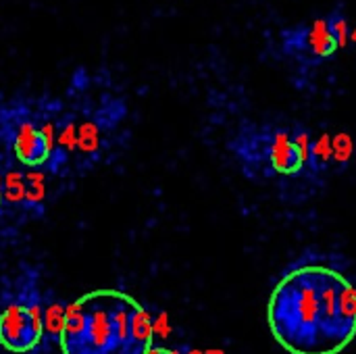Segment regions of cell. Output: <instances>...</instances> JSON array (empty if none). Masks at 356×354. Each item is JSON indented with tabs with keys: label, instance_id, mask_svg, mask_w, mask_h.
Instances as JSON below:
<instances>
[{
	"label": "cell",
	"instance_id": "cell-11",
	"mask_svg": "<svg viewBox=\"0 0 356 354\" xmlns=\"http://www.w3.org/2000/svg\"><path fill=\"white\" fill-rule=\"evenodd\" d=\"M338 311L344 328L350 336L356 334V286L350 280H342L340 292H338Z\"/></svg>",
	"mask_w": 356,
	"mask_h": 354
},
{
	"label": "cell",
	"instance_id": "cell-3",
	"mask_svg": "<svg viewBox=\"0 0 356 354\" xmlns=\"http://www.w3.org/2000/svg\"><path fill=\"white\" fill-rule=\"evenodd\" d=\"M325 267L300 265L284 275L269 300V323L275 338L294 354H323L321 282Z\"/></svg>",
	"mask_w": 356,
	"mask_h": 354
},
{
	"label": "cell",
	"instance_id": "cell-14",
	"mask_svg": "<svg viewBox=\"0 0 356 354\" xmlns=\"http://www.w3.org/2000/svg\"><path fill=\"white\" fill-rule=\"evenodd\" d=\"M6 215H8V211H6V204L2 198V150H0V219H4Z\"/></svg>",
	"mask_w": 356,
	"mask_h": 354
},
{
	"label": "cell",
	"instance_id": "cell-8",
	"mask_svg": "<svg viewBox=\"0 0 356 354\" xmlns=\"http://www.w3.org/2000/svg\"><path fill=\"white\" fill-rule=\"evenodd\" d=\"M44 332L42 309L38 300L15 298L0 311V344L13 354L31 353Z\"/></svg>",
	"mask_w": 356,
	"mask_h": 354
},
{
	"label": "cell",
	"instance_id": "cell-10",
	"mask_svg": "<svg viewBox=\"0 0 356 354\" xmlns=\"http://www.w3.org/2000/svg\"><path fill=\"white\" fill-rule=\"evenodd\" d=\"M292 127V142L296 148L298 165H300V177L311 182V148H313V131L309 125L296 121L290 125Z\"/></svg>",
	"mask_w": 356,
	"mask_h": 354
},
{
	"label": "cell",
	"instance_id": "cell-7",
	"mask_svg": "<svg viewBox=\"0 0 356 354\" xmlns=\"http://www.w3.org/2000/svg\"><path fill=\"white\" fill-rule=\"evenodd\" d=\"M282 50L305 67H317L332 61L340 50L327 27V17H317L282 31Z\"/></svg>",
	"mask_w": 356,
	"mask_h": 354
},
{
	"label": "cell",
	"instance_id": "cell-9",
	"mask_svg": "<svg viewBox=\"0 0 356 354\" xmlns=\"http://www.w3.org/2000/svg\"><path fill=\"white\" fill-rule=\"evenodd\" d=\"M332 134L321 131L313 138V148H311V182L321 184V179L332 171Z\"/></svg>",
	"mask_w": 356,
	"mask_h": 354
},
{
	"label": "cell",
	"instance_id": "cell-12",
	"mask_svg": "<svg viewBox=\"0 0 356 354\" xmlns=\"http://www.w3.org/2000/svg\"><path fill=\"white\" fill-rule=\"evenodd\" d=\"M332 148H334V156H332V171L342 173L350 167L353 159H355V140L350 134L346 131H338L336 136H332Z\"/></svg>",
	"mask_w": 356,
	"mask_h": 354
},
{
	"label": "cell",
	"instance_id": "cell-5",
	"mask_svg": "<svg viewBox=\"0 0 356 354\" xmlns=\"http://www.w3.org/2000/svg\"><path fill=\"white\" fill-rule=\"evenodd\" d=\"M232 150L250 177H254V173L263 179L300 177L290 125L267 123L246 129L232 142Z\"/></svg>",
	"mask_w": 356,
	"mask_h": 354
},
{
	"label": "cell",
	"instance_id": "cell-16",
	"mask_svg": "<svg viewBox=\"0 0 356 354\" xmlns=\"http://www.w3.org/2000/svg\"><path fill=\"white\" fill-rule=\"evenodd\" d=\"M350 44H353V46H356V25L353 27V29H350Z\"/></svg>",
	"mask_w": 356,
	"mask_h": 354
},
{
	"label": "cell",
	"instance_id": "cell-15",
	"mask_svg": "<svg viewBox=\"0 0 356 354\" xmlns=\"http://www.w3.org/2000/svg\"><path fill=\"white\" fill-rule=\"evenodd\" d=\"M146 354H179L175 353V351H169V348H161V346H150Z\"/></svg>",
	"mask_w": 356,
	"mask_h": 354
},
{
	"label": "cell",
	"instance_id": "cell-6",
	"mask_svg": "<svg viewBox=\"0 0 356 354\" xmlns=\"http://www.w3.org/2000/svg\"><path fill=\"white\" fill-rule=\"evenodd\" d=\"M52 179L56 177L48 171L23 167L2 152V198L8 215L42 219L52 202Z\"/></svg>",
	"mask_w": 356,
	"mask_h": 354
},
{
	"label": "cell",
	"instance_id": "cell-1",
	"mask_svg": "<svg viewBox=\"0 0 356 354\" xmlns=\"http://www.w3.org/2000/svg\"><path fill=\"white\" fill-rule=\"evenodd\" d=\"M127 117L125 102L106 90H94L90 75L77 71L65 98L54 96V161L56 179L83 175L98 167L117 144V134Z\"/></svg>",
	"mask_w": 356,
	"mask_h": 354
},
{
	"label": "cell",
	"instance_id": "cell-2",
	"mask_svg": "<svg viewBox=\"0 0 356 354\" xmlns=\"http://www.w3.org/2000/svg\"><path fill=\"white\" fill-rule=\"evenodd\" d=\"M152 336V319L136 298L94 290L67 307L58 344L63 354H146Z\"/></svg>",
	"mask_w": 356,
	"mask_h": 354
},
{
	"label": "cell",
	"instance_id": "cell-4",
	"mask_svg": "<svg viewBox=\"0 0 356 354\" xmlns=\"http://www.w3.org/2000/svg\"><path fill=\"white\" fill-rule=\"evenodd\" d=\"M54 144V96L0 100V146L10 161L50 173Z\"/></svg>",
	"mask_w": 356,
	"mask_h": 354
},
{
	"label": "cell",
	"instance_id": "cell-13",
	"mask_svg": "<svg viewBox=\"0 0 356 354\" xmlns=\"http://www.w3.org/2000/svg\"><path fill=\"white\" fill-rule=\"evenodd\" d=\"M327 27L338 44V50H346L350 46V19H348V13L344 8V4H338L332 8V13L327 15Z\"/></svg>",
	"mask_w": 356,
	"mask_h": 354
}]
</instances>
